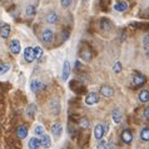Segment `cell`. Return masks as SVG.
I'll use <instances>...</instances> for the list:
<instances>
[{
  "label": "cell",
  "instance_id": "obj_1",
  "mask_svg": "<svg viewBox=\"0 0 149 149\" xmlns=\"http://www.w3.org/2000/svg\"><path fill=\"white\" fill-rule=\"evenodd\" d=\"M144 83H146V77L138 72H134L133 73V84L135 86H140V85H143Z\"/></svg>",
  "mask_w": 149,
  "mask_h": 149
},
{
  "label": "cell",
  "instance_id": "obj_2",
  "mask_svg": "<svg viewBox=\"0 0 149 149\" xmlns=\"http://www.w3.org/2000/svg\"><path fill=\"white\" fill-rule=\"evenodd\" d=\"M53 38H54V33H53L52 29H44L43 33H41V39H43L44 43H52Z\"/></svg>",
  "mask_w": 149,
  "mask_h": 149
},
{
  "label": "cell",
  "instance_id": "obj_3",
  "mask_svg": "<svg viewBox=\"0 0 149 149\" xmlns=\"http://www.w3.org/2000/svg\"><path fill=\"white\" fill-rule=\"evenodd\" d=\"M43 88H44V83L41 81L40 79H33V80L30 81V89H31L34 93L40 92V90L43 89Z\"/></svg>",
  "mask_w": 149,
  "mask_h": 149
},
{
  "label": "cell",
  "instance_id": "obj_4",
  "mask_svg": "<svg viewBox=\"0 0 149 149\" xmlns=\"http://www.w3.org/2000/svg\"><path fill=\"white\" fill-rule=\"evenodd\" d=\"M9 47H10V50L13 54H19L20 50H22V45H20V41L18 39H13L10 41V44H9Z\"/></svg>",
  "mask_w": 149,
  "mask_h": 149
},
{
  "label": "cell",
  "instance_id": "obj_5",
  "mask_svg": "<svg viewBox=\"0 0 149 149\" xmlns=\"http://www.w3.org/2000/svg\"><path fill=\"white\" fill-rule=\"evenodd\" d=\"M24 59H25L28 63H31V61H34L35 59V54H34V48H26L25 50H24Z\"/></svg>",
  "mask_w": 149,
  "mask_h": 149
},
{
  "label": "cell",
  "instance_id": "obj_6",
  "mask_svg": "<svg viewBox=\"0 0 149 149\" xmlns=\"http://www.w3.org/2000/svg\"><path fill=\"white\" fill-rule=\"evenodd\" d=\"M105 133H107V132H105V128H104L103 124H98V125L94 128V135H95V138H97L98 140L102 139Z\"/></svg>",
  "mask_w": 149,
  "mask_h": 149
},
{
  "label": "cell",
  "instance_id": "obj_7",
  "mask_svg": "<svg viewBox=\"0 0 149 149\" xmlns=\"http://www.w3.org/2000/svg\"><path fill=\"white\" fill-rule=\"evenodd\" d=\"M70 69H72V67H70V63L68 60H65L64 65H63V73H61V79H63V80H68V78L70 75Z\"/></svg>",
  "mask_w": 149,
  "mask_h": 149
},
{
  "label": "cell",
  "instance_id": "obj_8",
  "mask_svg": "<svg viewBox=\"0 0 149 149\" xmlns=\"http://www.w3.org/2000/svg\"><path fill=\"white\" fill-rule=\"evenodd\" d=\"M122 140L125 144H130L133 142V134H132V132L129 129H124L123 133H122Z\"/></svg>",
  "mask_w": 149,
  "mask_h": 149
},
{
  "label": "cell",
  "instance_id": "obj_9",
  "mask_svg": "<svg viewBox=\"0 0 149 149\" xmlns=\"http://www.w3.org/2000/svg\"><path fill=\"white\" fill-rule=\"evenodd\" d=\"M98 102H99V98L95 93H90L85 97V103L88 105H94V104H97Z\"/></svg>",
  "mask_w": 149,
  "mask_h": 149
},
{
  "label": "cell",
  "instance_id": "obj_10",
  "mask_svg": "<svg viewBox=\"0 0 149 149\" xmlns=\"http://www.w3.org/2000/svg\"><path fill=\"white\" fill-rule=\"evenodd\" d=\"M100 93H102V95H104V97L110 98L114 95V90L109 85H103V86H100Z\"/></svg>",
  "mask_w": 149,
  "mask_h": 149
},
{
  "label": "cell",
  "instance_id": "obj_11",
  "mask_svg": "<svg viewBox=\"0 0 149 149\" xmlns=\"http://www.w3.org/2000/svg\"><path fill=\"white\" fill-rule=\"evenodd\" d=\"M99 28H100L102 30L108 31V30H111L113 25H111V23L108 19H100V22H99Z\"/></svg>",
  "mask_w": 149,
  "mask_h": 149
},
{
  "label": "cell",
  "instance_id": "obj_12",
  "mask_svg": "<svg viewBox=\"0 0 149 149\" xmlns=\"http://www.w3.org/2000/svg\"><path fill=\"white\" fill-rule=\"evenodd\" d=\"M28 135V128L25 125H19L18 129H16V136L19 139H24Z\"/></svg>",
  "mask_w": 149,
  "mask_h": 149
},
{
  "label": "cell",
  "instance_id": "obj_13",
  "mask_svg": "<svg viewBox=\"0 0 149 149\" xmlns=\"http://www.w3.org/2000/svg\"><path fill=\"white\" fill-rule=\"evenodd\" d=\"M10 31H11V28L10 25H8V24H3L1 28H0V35H1V38L6 39L8 36L10 35Z\"/></svg>",
  "mask_w": 149,
  "mask_h": 149
},
{
  "label": "cell",
  "instance_id": "obj_14",
  "mask_svg": "<svg viewBox=\"0 0 149 149\" xmlns=\"http://www.w3.org/2000/svg\"><path fill=\"white\" fill-rule=\"evenodd\" d=\"M114 9L117 10V11H119V13H124V11H127L128 10V3L127 1H119V3H117L114 5Z\"/></svg>",
  "mask_w": 149,
  "mask_h": 149
},
{
  "label": "cell",
  "instance_id": "obj_15",
  "mask_svg": "<svg viewBox=\"0 0 149 149\" xmlns=\"http://www.w3.org/2000/svg\"><path fill=\"white\" fill-rule=\"evenodd\" d=\"M111 118L115 123H120L122 119H123V114H122V110L120 109H114L113 113H111Z\"/></svg>",
  "mask_w": 149,
  "mask_h": 149
},
{
  "label": "cell",
  "instance_id": "obj_16",
  "mask_svg": "<svg viewBox=\"0 0 149 149\" xmlns=\"http://www.w3.org/2000/svg\"><path fill=\"white\" fill-rule=\"evenodd\" d=\"M40 146L43 148H49L52 146V140H50V136L49 135H41V139H40Z\"/></svg>",
  "mask_w": 149,
  "mask_h": 149
},
{
  "label": "cell",
  "instance_id": "obj_17",
  "mask_svg": "<svg viewBox=\"0 0 149 149\" xmlns=\"http://www.w3.org/2000/svg\"><path fill=\"white\" fill-rule=\"evenodd\" d=\"M28 147H29V149H39L40 148V139L31 138L28 143Z\"/></svg>",
  "mask_w": 149,
  "mask_h": 149
},
{
  "label": "cell",
  "instance_id": "obj_18",
  "mask_svg": "<svg viewBox=\"0 0 149 149\" xmlns=\"http://www.w3.org/2000/svg\"><path fill=\"white\" fill-rule=\"evenodd\" d=\"M139 100L142 103H147L149 102V90L148 89H143L139 93Z\"/></svg>",
  "mask_w": 149,
  "mask_h": 149
},
{
  "label": "cell",
  "instance_id": "obj_19",
  "mask_svg": "<svg viewBox=\"0 0 149 149\" xmlns=\"http://www.w3.org/2000/svg\"><path fill=\"white\" fill-rule=\"evenodd\" d=\"M61 130H63V128H61V125H60L59 123L53 124V127H52V133H53V135L60 136L61 135Z\"/></svg>",
  "mask_w": 149,
  "mask_h": 149
},
{
  "label": "cell",
  "instance_id": "obj_20",
  "mask_svg": "<svg viewBox=\"0 0 149 149\" xmlns=\"http://www.w3.org/2000/svg\"><path fill=\"white\" fill-rule=\"evenodd\" d=\"M45 20H47V23H49V24H56V22H58V15L54 13V11H50V13L47 15Z\"/></svg>",
  "mask_w": 149,
  "mask_h": 149
},
{
  "label": "cell",
  "instance_id": "obj_21",
  "mask_svg": "<svg viewBox=\"0 0 149 149\" xmlns=\"http://www.w3.org/2000/svg\"><path fill=\"white\" fill-rule=\"evenodd\" d=\"M140 139H142V142H149V128H143L142 129Z\"/></svg>",
  "mask_w": 149,
  "mask_h": 149
},
{
  "label": "cell",
  "instance_id": "obj_22",
  "mask_svg": "<svg viewBox=\"0 0 149 149\" xmlns=\"http://www.w3.org/2000/svg\"><path fill=\"white\" fill-rule=\"evenodd\" d=\"M80 56H81L83 60L89 61L90 59H92V53H90V50H83V52L80 53Z\"/></svg>",
  "mask_w": 149,
  "mask_h": 149
},
{
  "label": "cell",
  "instance_id": "obj_23",
  "mask_svg": "<svg viewBox=\"0 0 149 149\" xmlns=\"http://www.w3.org/2000/svg\"><path fill=\"white\" fill-rule=\"evenodd\" d=\"M107 147H108V143H107V140L105 139H99V142H98V146L97 148L98 149H107Z\"/></svg>",
  "mask_w": 149,
  "mask_h": 149
},
{
  "label": "cell",
  "instance_id": "obj_24",
  "mask_svg": "<svg viewBox=\"0 0 149 149\" xmlns=\"http://www.w3.org/2000/svg\"><path fill=\"white\" fill-rule=\"evenodd\" d=\"M143 48L146 52H149V34H147L143 38Z\"/></svg>",
  "mask_w": 149,
  "mask_h": 149
},
{
  "label": "cell",
  "instance_id": "obj_25",
  "mask_svg": "<svg viewBox=\"0 0 149 149\" xmlns=\"http://www.w3.org/2000/svg\"><path fill=\"white\" fill-rule=\"evenodd\" d=\"M34 54H35V59H40V58L43 56V49L40 47L34 48Z\"/></svg>",
  "mask_w": 149,
  "mask_h": 149
},
{
  "label": "cell",
  "instance_id": "obj_26",
  "mask_svg": "<svg viewBox=\"0 0 149 149\" xmlns=\"http://www.w3.org/2000/svg\"><path fill=\"white\" fill-rule=\"evenodd\" d=\"M113 70H114V73H117V74L122 72V63H120V61H117V63L114 64Z\"/></svg>",
  "mask_w": 149,
  "mask_h": 149
},
{
  "label": "cell",
  "instance_id": "obj_27",
  "mask_svg": "<svg viewBox=\"0 0 149 149\" xmlns=\"http://www.w3.org/2000/svg\"><path fill=\"white\" fill-rule=\"evenodd\" d=\"M9 69H10V67L8 64H1L0 63V74H5Z\"/></svg>",
  "mask_w": 149,
  "mask_h": 149
},
{
  "label": "cell",
  "instance_id": "obj_28",
  "mask_svg": "<svg viewBox=\"0 0 149 149\" xmlns=\"http://www.w3.org/2000/svg\"><path fill=\"white\" fill-rule=\"evenodd\" d=\"M34 133H35L36 135H44V128L41 127V125H36Z\"/></svg>",
  "mask_w": 149,
  "mask_h": 149
},
{
  "label": "cell",
  "instance_id": "obj_29",
  "mask_svg": "<svg viewBox=\"0 0 149 149\" xmlns=\"http://www.w3.org/2000/svg\"><path fill=\"white\" fill-rule=\"evenodd\" d=\"M79 125H80V128H83V129H88V127H89V122L84 118V119H81V120L79 122Z\"/></svg>",
  "mask_w": 149,
  "mask_h": 149
},
{
  "label": "cell",
  "instance_id": "obj_30",
  "mask_svg": "<svg viewBox=\"0 0 149 149\" xmlns=\"http://www.w3.org/2000/svg\"><path fill=\"white\" fill-rule=\"evenodd\" d=\"M34 14H35V8L33 6V5L28 6L26 8V15L28 16H31V15H34Z\"/></svg>",
  "mask_w": 149,
  "mask_h": 149
},
{
  "label": "cell",
  "instance_id": "obj_31",
  "mask_svg": "<svg viewBox=\"0 0 149 149\" xmlns=\"http://www.w3.org/2000/svg\"><path fill=\"white\" fill-rule=\"evenodd\" d=\"M35 109H36V107H35L34 104L29 105V107H28V115H30V117H33V114L35 113Z\"/></svg>",
  "mask_w": 149,
  "mask_h": 149
},
{
  "label": "cell",
  "instance_id": "obj_32",
  "mask_svg": "<svg viewBox=\"0 0 149 149\" xmlns=\"http://www.w3.org/2000/svg\"><path fill=\"white\" fill-rule=\"evenodd\" d=\"M60 3L63 8H69L70 4H72V0H60Z\"/></svg>",
  "mask_w": 149,
  "mask_h": 149
},
{
  "label": "cell",
  "instance_id": "obj_33",
  "mask_svg": "<svg viewBox=\"0 0 149 149\" xmlns=\"http://www.w3.org/2000/svg\"><path fill=\"white\" fill-rule=\"evenodd\" d=\"M144 117L147 119H149V105H147L146 109H144Z\"/></svg>",
  "mask_w": 149,
  "mask_h": 149
},
{
  "label": "cell",
  "instance_id": "obj_34",
  "mask_svg": "<svg viewBox=\"0 0 149 149\" xmlns=\"http://www.w3.org/2000/svg\"><path fill=\"white\" fill-rule=\"evenodd\" d=\"M1 25H3V23H1V22H0V28H1Z\"/></svg>",
  "mask_w": 149,
  "mask_h": 149
},
{
  "label": "cell",
  "instance_id": "obj_35",
  "mask_svg": "<svg viewBox=\"0 0 149 149\" xmlns=\"http://www.w3.org/2000/svg\"><path fill=\"white\" fill-rule=\"evenodd\" d=\"M83 1H84V3H86V0H83Z\"/></svg>",
  "mask_w": 149,
  "mask_h": 149
}]
</instances>
